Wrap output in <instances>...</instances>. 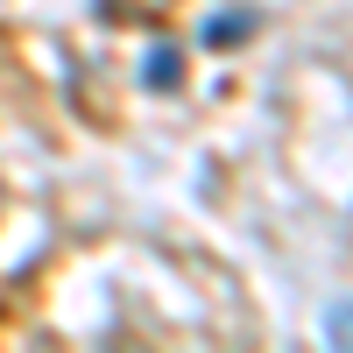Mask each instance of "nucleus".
Here are the masks:
<instances>
[{"instance_id": "f257e3e1", "label": "nucleus", "mask_w": 353, "mask_h": 353, "mask_svg": "<svg viewBox=\"0 0 353 353\" xmlns=\"http://www.w3.org/2000/svg\"><path fill=\"white\" fill-rule=\"evenodd\" d=\"M325 339H332V346H353V297L325 304Z\"/></svg>"}, {"instance_id": "f03ea898", "label": "nucleus", "mask_w": 353, "mask_h": 353, "mask_svg": "<svg viewBox=\"0 0 353 353\" xmlns=\"http://www.w3.org/2000/svg\"><path fill=\"white\" fill-rule=\"evenodd\" d=\"M141 78H149L156 92H163V85H176V43H163V50H149V71H141Z\"/></svg>"}, {"instance_id": "7ed1b4c3", "label": "nucleus", "mask_w": 353, "mask_h": 353, "mask_svg": "<svg viewBox=\"0 0 353 353\" xmlns=\"http://www.w3.org/2000/svg\"><path fill=\"white\" fill-rule=\"evenodd\" d=\"M254 28V14H219V21H205V43H241Z\"/></svg>"}]
</instances>
